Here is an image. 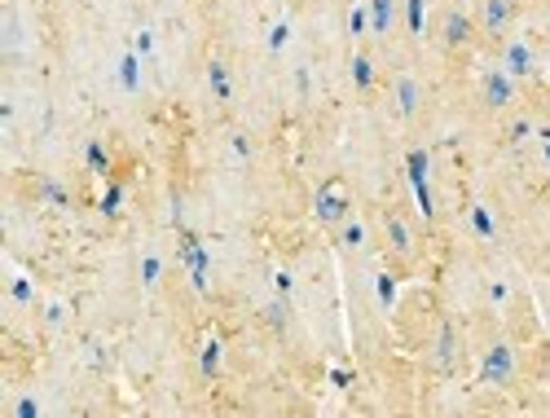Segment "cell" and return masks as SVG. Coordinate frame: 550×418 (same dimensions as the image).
<instances>
[{
  "instance_id": "f546056e",
  "label": "cell",
  "mask_w": 550,
  "mask_h": 418,
  "mask_svg": "<svg viewBox=\"0 0 550 418\" xmlns=\"http://www.w3.org/2000/svg\"><path fill=\"white\" fill-rule=\"evenodd\" d=\"M133 53H154V35H150V31L137 35V49H133Z\"/></svg>"
},
{
  "instance_id": "30bf717a",
  "label": "cell",
  "mask_w": 550,
  "mask_h": 418,
  "mask_svg": "<svg viewBox=\"0 0 550 418\" xmlns=\"http://www.w3.org/2000/svg\"><path fill=\"white\" fill-rule=\"evenodd\" d=\"M397 106H401V115H414L418 111V84L410 75L397 79Z\"/></svg>"
},
{
  "instance_id": "3957f363",
  "label": "cell",
  "mask_w": 550,
  "mask_h": 418,
  "mask_svg": "<svg viewBox=\"0 0 550 418\" xmlns=\"http://www.w3.org/2000/svg\"><path fill=\"white\" fill-rule=\"evenodd\" d=\"M502 70H506L511 79H524V75H533V70H537V57H533V49H529L524 40H511L506 57H502Z\"/></svg>"
},
{
  "instance_id": "7c38bea8",
  "label": "cell",
  "mask_w": 550,
  "mask_h": 418,
  "mask_svg": "<svg viewBox=\"0 0 550 418\" xmlns=\"http://www.w3.org/2000/svg\"><path fill=\"white\" fill-rule=\"evenodd\" d=\"M207 84H211V93H216L220 102H229L234 88H229V70H225V62H211L207 66Z\"/></svg>"
},
{
  "instance_id": "5b68a950",
  "label": "cell",
  "mask_w": 550,
  "mask_h": 418,
  "mask_svg": "<svg viewBox=\"0 0 550 418\" xmlns=\"http://www.w3.org/2000/svg\"><path fill=\"white\" fill-rule=\"evenodd\" d=\"M343 216H348V202H343L339 194H334V185H326L317 194V220H326V225H339Z\"/></svg>"
},
{
  "instance_id": "83f0119b",
  "label": "cell",
  "mask_w": 550,
  "mask_h": 418,
  "mask_svg": "<svg viewBox=\"0 0 550 418\" xmlns=\"http://www.w3.org/2000/svg\"><path fill=\"white\" fill-rule=\"evenodd\" d=\"M189 282H194L198 295H207V269H189Z\"/></svg>"
},
{
  "instance_id": "603a6c76",
  "label": "cell",
  "mask_w": 550,
  "mask_h": 418,
  "mask_svg": "<svg viewBox=\"0 0 550 418\" xmlns=\"http://www.w3.org/2000/svg\"><path fill=\"white\" fill-rule=\"evenodd\" d=\"M286 40H291V27H286V22H278V27H273V31H269V49H273V53H278V49H282V44H286Z\"/></svg>"
},
{
  "instance_id": "7a4b0ae2",
  "label": "cell",
  "mask_w": 550,
  "mask_h": 418,
  "mask_svg": "<svg viewBox=\"0 0 550 418\" xmlns=\"http://www.w3.org/2000/svg\"><path fill=\"white\" fill-rule=\"evenodd\" d=\"M511 374H515V352H511L506 343H493V348L484 352L480 379H484V383H493V388H502V383H511Z\"/></svg>"
},
{
  "instance_id": "52a82bcc",
  "label": "cell",
  "mask_w": 550,
  "mask_h": 418,
  "mask_svg": "<svg viewBox=\"0 0 550 418\" xmlns=\"http://www.w3.org/2000/svg\"><path fill=\"white\" fill-rule=\"evenodd\" d=\"M467 35H471L467 14H458V9H453V14L445 18V44H449V49H458V44H467Z\"/></svg>"
},
{
  "instance_id": "4316f807",
  "label": "cell",
  "mask_w": 550,
  "mask_h": 418,
  "mask_svg": "<svg viewBox=\"0 0 550 418\" xmlns=\"http://www.w3.org/2000/svg\"><path fill=\"white\" fill-rule=\"evenodd\" d=\"M282 321H286V300L269 304V326H282Z\"/></svg>"
},
{
  "instance_id": "6da1fadb",
  "label": "cell",
  "mask_w": 550,
  "mask_h": 418,
  "mask_svg": "<svg viewBox=\"0 0 550 418\" xmlns=\"http://www.w3.org/2000/svg\"><path fill=\"white\" fill-rule=\"evenodd\" d=\"M427 150H410V159H405V172H410V185H414V198H418V207H423V216L432 220L436 216V207H432V189H427Z\"/></svg>"
},
{
  "instance_id": "f1b7e54d",
  "label": "cell",
  "mask_w": 550,
  "mask_h": 418,
  "mask_svg": "<svg viewBox=\"0 0 550 418\" xmlns=\"http://www.w3.org/2000/svg\"><path fill=\"white\" fill-rule=\"evenodd\" d=\"M273 286H278V295H282V300H286V295H291V273H278V278H273Z\"/></svg>"
},
{
  "instance_id": "d6a6232c",
  "label": "cell",
  "mask_w": 550,
  "mask_h": 418,
  "mask_svg": "<svg viewBox=\"0 0 550 418\" xmlns=\"http://www.w3.org/2000/svg\"><path fill=\"white\" fill-rule=\"evenodd\" d=\"M546 163H550V141H546Z\"/></svg>"
},
{
  "instance_id": "8fae6325",
  "label": "cell",
  "mask_w": 550,
  "mask_h": 418,
  "mask_svg": "<svg viewBox=\"0 0 550 418\" xmlns=\"http://www.w3.org/2000/svg\"><path fill=\"white\" fill-rule=\"evenodd\" d=\"M220 339H207V343H202V357H198V365H202V374H207V379H216L220 374Z\"/></svg>"
},
{
  "instance_id": "d6986e66",
  "label": "cell",
  "mask_w": 550,
  "mask_h": 418,
  "mask_svg": "<svg viewBox=\"0 0 550 418\" xmlns=\"http://www.w3.org/2000/svg\"><path fill=\"white\" fill-rule=\"evenodd\" d=\"M159 278H163V260H159V256H146V260H141V282L154 286Z\"/></svg>"
},
{
  "instance_id": "7402d4cb",
  "label": "cell",
  "mask_w": 550,
  "mask_h": 418,
  "mask_svg": "<svg viewBox=\"0 0 550 418\" xmlns=\"http://www.w3.org/2000/svg\"><path fill=\"white\" fill-rule=\"evenodd\" d=\"M436 352H440V365H449V361H453V330H449V326L440 330V348H436Z\"/></svg>"
},
{
  "instance_id": "44dd1931",
  "label": "cell",
  "mask_w": 550,
  "mask_h": 418,
  "mask_svg": "<svg viewBox=\"0 0 550 418\" xmlns=\"http://www.w3.org/2000/svg\"><path fill=\"white\" fill-rule=\"evenodd\" d=\"M119 202H124V185H111V189H106V198H102V211H106V216H115Z\"/></svg>"
},
{
  "instance_id": "4fadbf2b",
  "label": "cell",
  "mask_w": 550,
  "mask_h": 418,
  "mask_svg": "<svg viewBox=\"0 0 550 418\" xmlns=\"http://www.w3.org/2000/svg\"><path fill=\"white\" fill-rule=\"evenodd\" d=\"M374 291H379V304H383V308L397 304V278H392V273H379V278H374Z\"/></svg>"
},
{
  "instance_id": "e0dca14e",
  "label": "cell",
  "mask_w": 550,
  "mask_h": 418,
  "mask_svg": "<svg viewBox=\"0 0 550 418\" xmlns=\"http://www.w3.org/2000/svg\"><path fill=\"white\" fill-rule=\"evenodd\" d=\"M84 154H88V167H93L97 176H106V172H111V159H106V150L97 146V141H88V150H84Z\"/></svg>"
},
{
  "instance_id": "484cf974",
  "label": "cell",
  "mask_w": 550,
  "mask_h": 418,
  "mask_svg": "<svg viewBox=\"0 0 550 418\" xmlns=\"http://www.w3.org/2000/svg\"><path fill=\"white\" fill-rule=\"evenodd\" d=\"M44 198H49V202H66V189L57 181H44Z\"/></svg>"
},
{
  "instance_id": "4dcf8cb0",
  "label": "cell",
  "mask_w": 550,
  "mask_h": 418,
  "mask_svg": "<svg viewBox=\"0 0 550 418\" xmlns=\"http://www.w3.org/2000/svg\"><path fill=\"white\" fill-rule=\"evenodd\" d=\"M14 300L18 304H31V282H14Z\"/></svg>"
},
{
  "instance_id": "1f68e13d",
  "label": "cell",
  "mask_w": 550,
  "mask_h": 418,
  "mask_svg": "<svg viewBox=\"0 0 550 418\" xmlns=\"http://www.w3.org/2000/svg\"><path fill=\"white\" fill-rule=\"evenodd\" d=\"M489 300H493V304L506 300V282H493V286H489Z\"/></svg>"
},
{
  "instance_id": "9a60e30c",
  "label": "cell",
  "mask_w": 550,
  "mask_h": 418,
  "mask_svg": "<svg viewBox=\"0 0 550 418\" xmlns=\"http://www.w3.org/2000/svg\"><path fill=\"white\" fill-rule=\"evenodd\" d=\"M423 18H427V5H423V0H405V22H410L414 35H423Z\"/></svg>"
},
{
  "instance_id": "277c9868",
  "label": "cell",
  "mask_w": 550,
  "mask_h": 418,
  "mask_svg": "<svg viewBox=\"0 0 550 418\" xmlns=\"http://www.w3.org/2000/svg\"><path fill=\"white\" fill-rule=\"evenodd\" d=\"M511 97H515V79H511L506 70H489L484 75V102L493 106V111H502V106H511Z\"/></svg>"
},
{
  "instance_id": "cb8c5ba5",
  "label": "cell",
  "mask_w": 550,
  "mask_h": 418,
  "mask_svg": "<svg viewBox=\"0 0 550 418\" xmlns=\"http://www.w3.org/2000/svg\"><path fill=\"white\" fill-rule=\"evenodd\" d=\"M14 414H18V418H40V401H31V397H22V401L14 405Z\"/></svg>"
},
{
  "instance_id": "ba28073f",
  "label": "cell",
  "mask_w": 550,
  "mask_h": 418,
  "mask_svg": "<svg viewBox=\"0 0 550 418\" xmlns=\"http://www.w3.org/2000/svg\"><path fill=\"white\" fill-rule=\"evenodd\" d=\"M119 84H124L128 93L141 88V53H124V57H119Z\"/></svg>"
},
{
  "instance_id": "2e32d148",
  "label": "cell",
  "mask_w": 550,
  "mask_h": 418,
  "mask_svg": "<svg viewBox=\"0 0 550 418\" xmlns=\"http://www.w3.org/2000/svg\"><path fill=\"white\" fill-rule=\"evenodd\" d=\"M352 79H357V88H370V84H374V66H370V57H352Z\"/></svg>"
},
{
  "instance_id": "d4e9b609",
  "label": "cell",
  "mask_w": 550,
  "mask_h": 418,
  "mask_svg": "<svg viewBox=\"0 0 550 418\" xmlns=\"http://www.w3.org/2000/svg\"><path fill=\"white\" fill-rule=\"evenodd\" d=\"M343 243H348V247H361V243H366V229H361L357 220H352V225H343Z\"/></svg>"
},
{
  "instance_id": "ac0fdd59",
  "label": "cell",
  "mask_w": 550,
  "mask_h": 418,
  "mask_svg": "<svg viewBox=\"0 0 550 418\" xmlns=\"http://www.w3.org/2000/svg\"><path fill=\"white\" fill-rule=\"evenodd\" d=\"M348 31H352V35L370 31V5H352V14H348Z\"/></svg>"
},
{
  "instance_id": "8992f818",
  "label": "cell",
  "mask_w": 550,
  "mask_h": 418,
  "mask_svg": "<svg viewBox=\"0 0 550 418\" xmlns=\"http://www.w3.org/2000/svg\"><path fill=\"white\" fill-rule=\"evenodd\" d=\"M366 5H370V31L388 35L392 31V9H397V0H366Z\"/></svg>"
},
{
  "instance_id": "5bb4252c",
  "label": "cell",
  "mask_w": 550,
  "mask_h": 418,
  "mask_svg": "<svg viewBox=\"0 0 550 418\" xmlns=\"http://www.w3.org/2000/svg\"><path fill=\"white\" fill-rule=\"evenodd\" d=\"M471 229L480 234V238H493V234H497V225H493V216H489V207H471Z\"/></svg>"
},
{
  "instance_id": "9c48e42d",
  "label": "cell",
  "mask_w": 550,
  "mask_h": 418,
  "mask_svg": "<svg viewBox=\"0 0 550 418\" xmlns=\"http://www.w3.org/2000/svg\"><path fill=\"white\" fill-rule=\"evenodd\" d=\"M511 18V0H484V27L489 31H502Z\"/></svg>"
},
{
  "instance_id": "ffe728a7",
  "label": "cell",
  "mask_w": 550,
  "mask_h": 418,
  "mask_svg": "<svg viewBox=\"0 0 550 418\" xmlns=\"http://www.w3.org/2000/svg\"><path fill=\"white\" fill-rule=\"evenodd\" d=\"M388 238H392V247H397V251H410V229H405L397 216L388 220Z\"/></svg>"
}]
</instances>
